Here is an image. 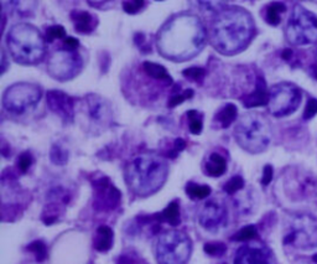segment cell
I'll use <instances>...</instances> for the list:
<instances>
[{
    "mask_svg": "<svg viewBox=\"0 0 317 264\" xmlns=\"http://www.w3.org/2000/svg\"><path fill=\"white\" fill-rule=\"evenodd\" d=\"M284 243L302 249L317 246V220L311 216L301 215L292 218L291 226L284 238Z\"/></svg>",
    "mask_w": 317,
    "mask_h": 264,
    "instance_id": "obj_11",
    "label": "cell"
},
{
    "mask_svg": "<svg viewBox=\"0 0 317 264\" xmlns=\"http://www.w3.org/2000/svg\"><path fill=\"white\" fill-rule=\"evenodd\" d=\"M234 138L245 151L258 154L265 150L271 140V128L268 120L259 113H247L235 125Z\"/></svg>",
    "mask_w": 317,
    "mask_h": 264,
    "instance_id": "obj_5",
    "label": "cell"
},
{
    "mask_svg": "<svg viewBox=\"0 0 317 264\" xmlns=\"http://www.w3.org/2000/svg\"><path fill=\"white\" fill-rule=\"evenodd\" d=\"M143 68H144L145 73L147 76H150L151 78L157 81H163L165 83H173V78L171 76L169 75L166 68L164 66L159 65V63H154V62H144L143 65Z\"/></svg>",
    "mask_w": 317,
    "mask_h": 264,
    "instance_id": "obj_22",
    "label": "cell"
},
{
    "mask_svg": "<svg viewBox=\"0 0 317 264\" xmlns=\"http://www.w3.org/2000/svg\"><path fill=\"white\" fill-rule=\"evenodd\" d=\"M237 107L233 103H228L219 109V112L214 117V119L221 123L222 128H228L237 119Z\"/></svg>",
    "mask_w": 317,
    "mask_h": 264,
    "instance_id": "obj_23",
    "label": "cell"
},
{
    "mask_svg": "<svg viewBox=\"0 0 317 264\" xmlns=\"http://www.w3.org/2000/svg\"><path fill=\"white\" fill-rule=\"evenodd\" d=\"M71 19L73 21L76 31L80 34H90L98 25L96 16L87 11L73 10L71 13Z\"/></svg>",
    "mask_w": 317,
    "mask_h": 264,
    "instance_id": "obj_17",
    "label": "cell"
},
{
    "mask_svg": "<svg viewBox=\"0 0 317 264\" xmlns=\"http://www.w3.org/2000/svg\"><path fill=\"white\" fill-rule=\"evenodd\" d=\"M192 97H194V91H192V89H186L185 93L173 94V96L169 99L168 106L170 107V108H175L176 106L183 103L186 99H190V98H192Z\"/></svg>",
    "mask_w": 317,
    "mask_h": 264,
    "instance_id": "obj_34",
    "label": "cell"
},
{
    "mask_svg": "<svg viewBox=\"0 0 317 264\" xmlns=\"http://www.w3.org/2000/svg\"><path fill=\"white\" fill-rule=\"evenodd\" d=\"M169 166L165 159L155 154H142L135 156L125 169L128 186L138 196H150L165 184Z\"/></svg>",
    "mask_w": 317,
    "mask_h": 264,
    "instance_id": "obj_3",
    "label": "cell"
},
{
    "mask_svg": "<svg viewBox=\"0 0 317 264\" xmlns=\"http://www.w3.org/2000/svg\"><path fill=\"white\" fill-rule=\"evenodd\" d=\"M290 56H291V51H290V50H285V51L283 52V57L285 60H289Z\"/></svg>",
    "mask_w": 317,
    "mask_h": 264,
    "instance_id": "obj_42",
    "label": "cell"
},
{
    "mask_svg": "<svg viewBox=\"0 0 317 264\" xmlns=\"http://www.w3.org/2000/svg\"><path fill=\"white\" fill-rule=\"evenodd\" d=\"M301 102V92L292 83L283 82L273 86L269 92L268 107L274 117H287L296 111Z\"/></svg>",
    "mask_w": 317,
    "mask_h": 264,
    "instance_id": "obj_10",
    "label": "cell"
},
{
    "mask_svg": "<svg viewBox=\"0 0 317 264\" xmlns=\"http://www.w3.org/2000/svg\"><path fill=\"white\" fill-rule=\"evenodd\" d=\"M82 57L78 50L61 49L52 52L47 62L49 75L57 81H68L75 78L82 70Z\"/></svg>",
    "mask_w": 317,
    "mask_h": 264,
    "instance_id": "obj_9",
    "label": "cell"
},
{
    "mask_svg": "<svg viewBox=\"0 0 317 264\" xmlns=\"http://www.w3.org/2000/svg\"><path fill=\"white\" fill-rule=\"evenodd\" d=\"M41 94V88L35 83H15L10 86L4 93L3 106L10 113L23 114L37 106Z\"/></svg>",
    "mask_w": 317,
    "mask_h": 264,
    "instance_id": "obj_8",
    "label": "cell"
},
{
    "mask_svg": "<svg viewBox=\"0 0 317 264\" xmlns=\"http://www.w3.org/2000/svg\"><path fill=\"white\" fill-rule=\"evenodd\" d=\"M226 169H227V161L218 153H212L207 160L206 166H204L206 174L212 177L222 176L226 173Z\"/></svg>",
    "mask_w": 317,
    "mask_h": 264,
    "instance_id": "obj_19",
    "label": "cell"
},
{
    "mask_svg": "<svg viewBox=\"0 0 317 264\" xmlns=\"http://www.w3.org/2000/svg\"><path fill=\"white\" fill-rule=\"evenodd\" d=\"M188 125H190V132L195 135L201 134L202 128H203V114L197 111H188Z\"/></svg>",
    "mask_w": 317,
    "mask_h": 264,
    "instance_id": "obj_26",
    "label": "cell"
},
{
    "mask_svg": "<svg viewBox=\"0 0 317 264\" xmlns=\"http://www.w3.org/2000/svg\"><path fill=\"white\" fill-rule=\"evenodd\" d=\"M244 187V180H243L242 176H233L230 181H227L223 186V190L227 192L228 195H234L235 192H238L239 190H242Z\"/></svg>",
    "mask_w": 317,
    "mask_h": 264,
    "instance_id": "obj_30",
    "label": "cell"
},
{
    "mask_svg": "<svg viewBox=\"0 0 317 264\" xmlns=\"http://www.w3.org/2000/svg\"><path fill=\"white\" fill-rule=\"evenodd\" d=\"M63 45H65V49H70V50H77L78 46H80V42L76 37H66L63 40Z\"/></svg>",
    "mask_w": 317,
    "mask_h": 264,
    "instance_id": "obj_40",
    "label": "cell"
},
{
    "mask_svg": "<svg viewBox=\"0 0 317 264\" xmlns=\"http://www.w3.org/2000/svg\"><path fill=\"white\" fill-rule=\"evenodd\" d=\"M94 248L98 252H107L113 246V231L108 226H101L98 227L94 237Z\"/></svg>",
    "mask_w": 317,
    "mask_h": 264,
    "instance_id": "obj_20",
    "label": "cell"
},
{
    "mask_svg": "<svg viewBox=\"0 0 317 264\" xmlns=\"http://www.w3.org/2000/svg\"><path fill=\"white\" fill-rule=\"evenodd\" d=\"M317 113V99L310 98L309 102L306 104V108H305L304 113V119H311L312 117Z\"/></svg>",
    "mask_w": 317,
    "mask_h": 264,
    "instance_id": "obj_38",
    "label": "cell"
},
{
    "mask_svg": "<svg viewBox=\"0 0 317 264\" xmlns=\"http://www.w3.org/2000/svg\"><path fill=\"white\" fill-rule=\"evenodd\" d=\"M186 148V142L183 139H181V138H177V139L173 142V149L170 150V153L168 154L166 156H169V158H176V156L178 155V154L181 153V151L183 150V149Z\"/></svg>",
    "mask_w": 317,
    "mask_h": 264,
    "instance_id": "obj_37",
    "label": "cell"
},
{
    "mask_svg": "<svg viewBox=\"0 0 317 264\" xmlns=\"http://www.w3.org/2000/svg\"><path fill=\"white\" fill-rule=\"evenodd\" d=\"M94 207L97 210H113L120 201V192L112 185L108 177H102L93 182Z\"/></svg>",
    "mask_w": 317,
    "mask_h": 264,
    "instance_id": "obj_13",
    "label": "cell"
},
{
    "mask_svg": "<svg viewBox=\"0 0 317 264\" xmlns=\"http://www.w3.org/2000/svg\"><path fill=\"white\" fill-rule=\"evenodd\" d=\"M254 35V21L245 9L231 6L219 11L209 31L211 44L227 56L243 51Z\"/></svg>",
    "mask_w": 317,
    "mask_h": 264,
    "instance_id": "obj_2",
    "label": "cell"
},
{
    "mask_svg": "<svg viewBox=\"0 0 317 264\" xmlns=\"http://www.w3.org/2000/svg\"><path fill=\"white\" fill-rule=\"evenodd\" d=\"M243 104H244L247 108H254V107H260L265 106L269 102V93L268 89H266L265 81L261 77H259L257 80L256 89L252 92L248 96L243 97Z\"/></svg>",
    "mask_w": 317,
    "mask_h": 264,
    "instance_id": "obj_18",
    "label": "cell"
},
{
    "mask_svg": "<svg viewBox=\"0 0 317 264\" xmlns=\"http://www.w3.org/2000/svg\"><path fill=\"white\" fill-rule=\"evenodd\" d=\"M156 220L159 222H168L171 226L180 225V206H178V202L173 201L171 204H169L168 207L156 216Z\"/></svg>",
    "mask_w": 317,
    "mask_h": 264,
    "instance_id": "obj_21",
    "label": "cell"
},
{
    "mask_svg": "<svg viewBox=\"0 0 317 264\" xmlns=\"http://www.w3.org/2000/svg\"><path fill=\"white\" fill-rule=\"evenodd\" d=\"M186 192L192 200L206 199L211 194V187L207 185H197L195 182H188L186 186Z\"/></svg>",
    "mask_w": 317,
    "mask_h": 264,
    "instance_id": "obj_24",
    "label": "cell"
},
{
    "mask_svg": "<svg viewBox=\"0 0 317 264\" xmlns=\"http://www.w3.org/2000/svg\"><path fill=\"white\" fill-rule=\"evenodd\" d=\"M192 243L190 237L181 231L164 232L157 238L155 254L159 264H186L191 256Z\"/></svg>",
    "mask_w": 317,
    "mask_h": 264,
    "instance_id": "obj_6",
    "label": "cell"
},
{
    "mask_svg": "<svg viewBox=\"0 0 317 264\" xmlns=\"http://www.w3.org/2000/svg\"><path fill=\"white\" fill-rule=\"evenodd\" d=\"M32 163H34L32 154H31L30 151H24V153L20 154V156L18 158V163H16V165H18L19 171H20L21 174H26L29 171V169H30V166L32 165Z\"/></svg>",
    "mask_w": 317,
    "mask_h": 264,
    "instance_id": "obj_33",
    "label": "cell"
},
{
    "mask_svg": "<svg viewBox=\"0 0 317 264\" xmlns=\"http://www.w3.org/2000/svg\"><path fill=\"white\" fill-rule=\"evenodd\" d=\"M6 46L11 57L21 65H36L46 54V41L34 25L20 23L6 35Z\"/></svg>",
    "mask_w": 317,
    "mask_h": 264,
    "instance_id": "obj_4",
    "label": "cell"
},
{
    "mask_svg": "<svg viewBox=\"0 0 317 264\" xmlns=\"http://www.w3.org/2000/svg\"><path fill=\"white\" fill-rule=\"evenodd\" d=\"M287 10L283 3H271L266 8V21L270 25L276 26L280 24V14Z\"/></svg>",
    "mask_w": 317,
    "mask_h": 264,
    "instance_id": "obj_25",
    "label": "cell"
},
{
    "mask_svg": "<svg viewBox=\"0 0 317 264\" xmlns=\"http://www.w3.org/2000/svg\"><path fill=\"white\" fill-rule=\"evenodd\" d=\"M50 159L56 165H65L68 160V151L61 148L58 144H54L50 150Z\"/></svg>",
    "mask_w": 317,
    "mask_h": 264,
    "instance_id": "obj_27",
    "label": "cell"
},
{
    "mask_svg": "<svg viewBox=\"0 0 317 264\" xmlns=\"http://www.w3.org/2000/svg\"><path fill=\"white\" fill-rule=\"evenodd\" d=\"M85 108L87 112V116L93 122L104 123L108 122L109 118H111L108 103L97 94H89V96L86 97Z\"/></svg>",
    "mask_w": 317,
    "mask_h": 264,
    "instance_id": "obj_16",
    "label": "cell"
},
{
    "mask_svg": "<svg viewBox=\"0 0 317 264\" xmlns=\"http://www.w3.org/2000/svg\"><path fill=\"white\" fill-rule=\"evenodd\" d=\"M28 251L35 254L37 262H44L47 258V247L42 241H35L28 246Z\"/></svg>",
    "mask_w": 317,
    "mask_h": 264,
    "instance_id": "obj_28",
    "label": "cell"
},
{
    "mask_svg": "<svg viewBox=\"0 0 317 264\" xmlns=\"http://www.w3.org/2000/svg\"><path fill=\"white\" fill-rule=\"evenodd\" d=\"M234 264H273V258L265 247L248 244L238 249Z\"/></svg>",
    "mask_w": 317,
    "mask_h": 264,
    "instance_id": "obj_15",
    "label": "cell"
},
{
    "mask_svg": "<svg viewBox=\"0 0 317 264\" xmlns=\"http://www.w3.org/2000/svg\"><path fill=\"white\" fill-rule=\"evenodd\" d=\"M295 264H317V262L315 261L314 258H312L311 261H307V259H301V261L296 262V263H295Z\"/></svg>",
    "mask_w": 317,
    "mask_h": 264,
    "instance_id": "obj_41",
    "label": "cell"
},
{
    "mask_svg": "<svg viewBox=\"0 0 317 264\" xmlns=\"http://www.w3.org/2000/svg\"><path fill=\"white\" fill-rule=\"evenodd\" d=\"M1 56H3V67H1V73H4V72H5V62H6L5 52L3 51V54H1Z\"/></svg>",
    "mask_w": 317,
    "mask_h": 264,
    "instance_id": "obj_43",
    "label": "cell"
},
{
    "mask_svg": "<svg viewBox=\"0 0 317 264\" xmlns=\"http://www.w3.org/2000/svg\"><path fill=\"white\" fill-rule=\"evenodd\" d=\"M182 75L185 76L186 78H188V80L199 82V81H201L202 78L204 77V70L201 67H191L183 71Z\"/></svg>",
    "mask_w": 317,
    "mask_h": 264,
    "instance_id": "obj_35",
    "label": "cell"
},
{
    "mask_svg": "<svg viewBox=\"0 0 317 264\" xmlns=\"http://www.w3.org/2000/svg\"><path fill=\"white\" fill-rule=\"evenodd\" d=\"M315 75H316V77H317V68H316V70H315Z\"/></svg>",
    "mask_w": 317,
    "mask_h": 264,
    "instance_id": "obj_44",
    "label": "cell"
},
{
    "mask_svg": "<svg viewBox=\"0 0 317 264\" xmlns=\"http://www.w3.org/2000/svg\"><path fill=\"white\" fill-rule=\"evenodd\" d=\"M271 180H273V168H271V165H266L265 168H264V171H263L261 184H263L264 186H266V185L270 184Z\"/></svg>",
    "mask_w": 317,
    "mask_h": 264,
    "instance_id": "obj_39",
    "label": "cell"
},
{
    "mask_svg": "<svg viewBox=\"0 0 317 264\" xmlns=\"http://www.w3.org/2000/svg\"><path fill=\"white\" fill-rule=\"evenodd\" d=\"M256 236H257V228L254 227V226L250 225V226H245V227H243L242 230L238 231L234 236L232 237V239L237 242H244V241H250V239H253Z\"/></svg>",
    "mask_w": 317,
    "mask_h": 264,
    "instance_id": "obj_29",
    "label": "cell"
},
{
    "mask_svg": "<svg viewBox=\"0 0 317 264\" xmlns=\"http://www.w3.org/2000/svg\"><path fill=\"white\" fill-rule=\"evenodd\" d=\"M145 6L143 0H133V1H124L123 9L128 14H137Z\"/></svg>",
    "mask_w": 317,
    "mask_h": 264,
    "instance_id": "obj_36",
    "label": "cell"
},
{
    "mask_svg": "<svg viewBox=\"0 0 317 264\" xmlns=\"http://www.w3.org/2000/svg\"><path fill=\"white\" fill-rule=\"evenodd\" d=\"M47 106L66 122H72L75 117V99L61 91L52 89L46 94Z\"/></svg>",
    "mask_w": 317,
    "mask_h": 264,
    "instance_id": "obj_14",
    "label": "cell"
},
{
    "mask_svg": "<svg viewBox=\"0 0 317 264\" xmlns=\"http://www.w3.org/2000/svg\"><path fill=\"white\" fill-rule=\"evenodd\" d=\"M204 252L212 257H221L226 253L227 247L222 242H211V243L204 244Z\"/></svg>",
    "mask_w": 317,
    "mask_h": 264,
    "instance_id": "obj_32",
    "label": "cell"
},
{
    "mask_svg": "<svg viewBox=\"0 0 317 264\" xmlns=\"http://www.w3.org/2000/svg\"><path fill=\"white\" fill-rule=\"evenodd\" d=\"M56 39H66V30L62 25H54L47 28L46 41L54 42Z\"/></svg>",
    "mask_w": 317,
    "mask_h": 264,
    "instance_id": "obj_31",
    "label": "cell"
},
{
    "mask_svg": "<svg viewBox=\"0 0 317 264\" xmlns=\"http://www.w3.org/2000/svg\"><path fill=\"white\" fill-rule=\"evenodd\" d=\"M200 225L207 231L217 232L226 226L228 212L225 205L217 201H208L203 205L199 213Z\"/></svg>",
    "mask_w": 317,
    "mask_h": 264,
    "instance_id": "obj_12",
    "label": "cell"
},
{
    "mask_svg": "<svg viewBox=\"0 0 317 264\" xmlns=\"http://www.w3.org/2000/svg\"><path fill=\"white\" fill-rule=\"evenodd\" d=\"M207 31L200 18L178 14L171 18L157 34V49L171 61H187L201 52L206 45Z\"/></svg>",
    "mask_w": 317,
    "mask_h": 264,
    "instance_id": "obj_1",
    "label": "cell"
},
{
    "mask_svg": "<svg viewBox=\"0 0 317 264\" xmlns=\"http://www.w3.org/2000/svg\"><path fill=\"white\" fill-rule=\"evenodd\" d=\"M287 37L292 45L301 46L317 41V18L302 6L296 5L287 25Z\"/></svg>",
    "mask_w": 317,
    "mask_h": 264,
    "instance_id": "obj_7",
    "label": "cell"
}]
</instances>
